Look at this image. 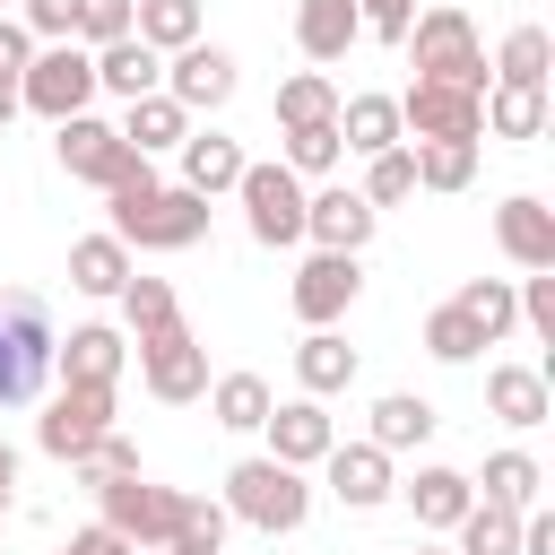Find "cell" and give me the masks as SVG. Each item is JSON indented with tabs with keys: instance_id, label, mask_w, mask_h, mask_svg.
Returning a JSON list of instances; mask_svg holds the SVG:
<instances>
[{
	"instance_id": "e575fe53",
	"label": "cell",
	"mask_w": 555,
	"mask_h": 555,
	"mask_svg": "<svg viewBox=\"0 0 555 555\" xmlns=\"http://www.w3.org/2000/svg\"><path fill=\"white\" fill-rule=\"evenodd\" d=\"M451 304H460V312L477 321V338H486V347L520 330V304H512V278H468V286H460Z\"/></svg>"
},
{
	"instance_id": "ba28073f",
	"label": "cell",
	"mask_w": 555,
	"mask_h": 555,
	"mask_svg": "<svg viewBox=\"0 0 555 555\" xmlns=\"http://www.w3.org/2000/svg\"><path fill=\"white\" fill-rule=\"evenodd\" d=\"M234 199H243V225H251V243H269V251L304 243V173H295V165H243Z\"/></svg>"
},
{
	"instance_id": "2e32d148",
	"label": "cell",
	"mask_w": 555,
	"mask_h": 555,
	"mask_svg": "<svg viewBox=\"0 0 555 555\" xmlns=\"http://www.w3.org/2000/svg\"><path fill=\"white\" fill-rule=\"evenodd\" d=\"M321 477H330V494H338L347 512H382V503L399 494L382 442H330V451H321Z\"/></svg>"
},
{
	"instance_id": "816d5d0a",
	"label": "cell",
	"mask_w": 555,
	"mask_h": 555,
	"mask_svg": "<svg viewBox=\"0 0 555 555\" xmlns=\"http://www.w3.org/2000/svg\"><path fill=\"white\" fill-rule=\"evenodd\" d=\"M17 113H26V104H17V87H9V78H0V130H9V121H17Z\"/></svg>"
},
{
	"instance_id": "681fc988",
	"label": "cell",
	"mask_w": 555,
	"mask_h": 555,
	"mask_svg": "<svg viewBox=\"0 0 555 555\" xmlns=\"http://www.w3.org/2000/svg\"><path fill=\"white\" fill-rule=\"evenodd\" d=\"M520 555H555V512H520Z\"/></svg>"
},
{
	"instance_id": "f546056e",
	"label": "cell",
	"mask_w": 555,
	"mask_h": 555,
	"mask_svg": "<svg viewBox=\"0 0 555 555\" xmlns=\"http://www.w3.org/2000/svg\"><path fill=\"white\" fill-rule=\"evenodd\" d=\"M269 408H278V390H269L260 373H217V382H208V416H217L225 434H260Z\"/></svg>"
},
{
	"instance_id": "4dcf8cb0",
	"label": "cell",
	"mask_w": 555,
	"mask_h": 555,
	"mask_svg": "<svg viewBox=\"0 0 555 555\" xmlns=\"http://www.w3.org/2000/svg\"><path fill=\"white\" fill-rule=\"evenodd\" d=\"M130 35L156 43V52H182V43L208 35V17H199V0H139V9H130Z\"/></svg>"
},
{
	"instance_id": "d6986e66",
	"label": "cell",
	"mask_w": 555,
	"mask_h": 555,
	"mask_svg": "<svg viewBox=\"0 0 555 555\" xmlns=\"http://www.w3.org/2000/svg\"><path fill=\"white\" fill-rule=\"evenodd\" d=\"M486 408H494L512 434H538V425L555 416V390H546L538 364H486Z\"/></svg>"
},
{
	"instance_id": "e0dca14e",
	"label": "cell",
	"mask_w": 555,
	"mask_h": 555,
	"mask_svg": "<svg viewBox=\"0 0 555 555\" xmlns=\"http://www.w3.org/2000/svg\"><path fill=\"white\" fill-rule=\"evenodd\" d=\"M494 243H503L512 269H555V208H546L538 191H512V199L494 208Z\"/></svg>"
},
{
	"instance_id": "ffe728a7",
	"label": "cell",
	"mask_w": 555,
	"mask_h": 555,
	"mask_svg": "<svg viewBox=\"0 0 555 555\" xmlns=\"http://www.w3.org/2000/svg\"><path fill=\"white\" fill-rule=\"evenodd\" d=\"M147 87H165V52L156 43H139V35H121V43H95V95H147Z\"/></svg>"
},
{
	"instance_id": "3957f363",
	"label": "cell",
	"mask_w": 555,
	"mask_h": 555,
	"mask_svg": "<svg viewBox=\"0 0 555 555\" xmlns=\"http://www.w3.org/2000/svg\"><path fill=\"white\" fill-rule=\"evenodd\" d=\"M52 312H43V295H26V286H9L0 295V408H35L43 399V382H52Z\"/></svg>"
},
{
	"instance_id": "f907efd6",
	"label": "cell",
	"mask_w": 555,
	"mask_h": 555,
	"mask_svg": "<svg viewBox=\"0 0 555 555\" xmlns=\"http://www.w3.org/2000/svg\"><path fill=\"white\" fill-rule=\"evenodd\" d=\"M9 494H17V451L0 442V520H9Z\"/></svg>"
},
{
	"instance_id": "603a6c76",
	"label": "cell",
	"mask_w": 555,
	"mask_h": 555,
	"mask_svg": "<svg viewBox=\"0 0 555 555\" xmlns=\"http://www.w3.org/2000/svg\"><path fill=\"white\" fill-rule=\"evenodd\" d=\"M173 156H182V191H199V199L234 191V182H243V165H251V156H243V147L225 139V130H191V139H182Z\"/></svg>"
},
{
	"instance_id": "ab89813d",
	"label": "cell",
	"mask_w": 555,
	"mask_h": 555,
	"mask_svg": "<svg viewBox=\"0 0 555 555\" xmlns=\"http://www.w3.org/2000/svg\"><path fill=\"white\" fill-rule=\"evenodd\" d=\"M364 199H373V208L416 199V156H408V139H399V147H382V156H364Z\"/></svg>"
},
{
	"instance_id": "f6af8a7d",
	"label": "cell",
	"mask_w": 555,
	"mask_h": 555,
	"mask_svg": "<svg viewBox=\"0 0 555 555\" xmlns=\"http://www.w3.org/2000/svg\"><path fill=\"white\" fill-rule=\"evenodd\" d=\"M130 9L139 0H78V43L95 52V43H121L130 35Z\"/></svg>"
},
{
	"instance_id": "7c38bea8",
	"label": "cell",
	"mask_w": 555,
	"mask_h": 555,
	"mask_svg": "<svg viewBox=\"0 0 555 555\" xmlns=\"http://www.w3.org/2000/svg\"><path fill=\"white\" fill-rule=\"evenodd\" d=\"M399 130H408V139H486L477 87H451V78H416V87L399 95Z\"/></svg>"
},
{
	"instance_id": "484cf974",
	"label": "cell",
	"mask_w": 555,
	"mask_h": 555,
	"mask_svg": "<svg viewBox=\"0 0 555 555\" xmlns=\"http://www.w3.org/2000/svg\"><path fill=\"white\" fill-rule=\"evenodd\" d=\"M130 269H139V260H130V243H121L113 225L69 243V286H78V295H121V278H130Z\"/></svg>"
},
{
	"instance_id": "9c48e42d",
	"label": "cell",
	"mask_w": 555,
	"mask_h": 555,
	"mask_svg": "<svg viewBox=\"0 0 555 555\" xmlns=\"http://www.w3.org/2000/svg\"><path fill=\"white\" fill-rule=\"evenodd\" d=\"M52 156H61V173H78V182H95V191H113L121 173H139V165H147V156H139L113 121H95V113L52 121Z\"/></svg>"
},
{
	"instance_id": "5b68a950",
	"label": "cell",
	"mask_w": 555,
	"mask_h": 555,
	"mask_svg": "<svg viewBox=\"0 0 555 555\" xmlns=\"http://www.w3.org/2000/svg\"><path fill=\"white\" fill-rule=\"evenodd\" d=\"M87 494H95V520H104V529H121L139 555H156V546L173 538V520H182V486H156V477H139V468L95 477Z\"/></svg>"
},
{
	"instance_id": "9a60e30c",
	"label": "cell",
	"mask_w": 555,
	"mask_h": 555,
	"mask_svg": "<svg viewBox=\"0 0 555 555\" xmlns=\"http://www.w3.org/2000/svg\"><path fill=\"white\" fill-rule=\"evenodd\" d=\"M260 434H269V460H286V468H321V451L338 442V416L304 390V399H278V408L260 416Z\"/></svg>"
},
{
	"instance_id": "7dc6e473",
	"label": "cell",
	"mask_w": 555,
	"mask_h": 555,
	"mask_svg": "<svg viewBox=\"0 0 555 555\" xmlns=\"http://www.w3.org/2000/svg\"><path fill=\"white\" fill-rule=\"evenodd\" d=\"M26 61H35V35H26L17 17H0V78L17 87V78H26Z\"/></svg>"
},
{
	"instance_id": "c3c4849f",
	"label": "cell",
	"mask_w": 555,
	"mask_h": 555,
	"mask_svg": "<svg viewBox=\"0 0 555 555\" xmlns=\"http://www.w3.org/2000/svg\"><path fill=\"white\" fill-rule=\"evenodd\" d=\"M61 555H139V546H130L121 529H104V520H87V529H78V538H69Z\"/></svg>"
},
{
	"instance_id": "ee69618b",
	"label": "cell",
	"mask_w": 555,
	"mask_h": 555,
	"mask_svg": "<svg viewBox=\"0 0 555 555\" xmlns=\"http://www.w3.org/2000/svg\"><path fill=\"white\" fill-rule=\"evenodd\" d=\"M17 26L35 43H78V0H17Z\"/></svg>"
},
{
	"instance_id": "60d3db41",
	"label": "cell",
	"mask_w": 555,
	"mask_h": 555,
	"mask_svg": "<svg viewBox=\"0 0 555 555\" xmlns=\"http://www.w3.org/2000/svg\"><path fill=\"white\" fill-rule=\"evenodd\" d=\"M225 503H199V494H182V520H173V538L165 546H182V555H225Z\"/></svg>"
},
{
	"instance_id": "277c9868",
	"label": "cell",
	"mask_w": 555,
	"mask_h": 555,
	"mask_svg": "<svg viewBox=\"0 0 555 555\" xmlns=\"http://www.w3.org/2000/svg\"><path fill=\"white\" fill-rule=\"evenodd\" d=\"M399 43H408L416 78H451V87H477V95H486V43H477V17H468L460 0H434V9H416Z\"/></svg>"
},
{
	"instance_id": "7bdbcfd3",
	"label": "cell",
	"mask_w": 555,
	"mask_h": 555,
	"mask_svg": "<svg viewBox=\"0 0 555 555\" xmlns=\"http://www.w3.org/2000/svg\"><path fill=\"white\" fill-rule=\"evenodd\" d=\"M121 468H139V442H130V434H95V451H78V460H69V477H78V486L121 477Z\"/></svg>"
},
{
	"instance_id": "836d02e7",
	"label": "cell",
	"mask_w": 555,
	"mask_h": 555,
	"mask_svg": "<svg viewBox=\"0 0 555 555\" xmlns=\"http://www.w3.org/2000/svg\"><path fill=\"white\" fill-rule=\"evenodd\" d=\"M477 113H486L494 139H538L546 130V87H486Z\"/></svg>"
},
{
	"instance_id": "cb8c5ba5",
	"label": "cell",
	"mask_w": 555,
	"mask_h": 555,
	"mask_svg": "<svg viewBox=\"0 0 555 555\" xmlns=\"http://www.w3.org/2000/svg\"><path fill=\"white\" fill-rule=\"evenodd\" d=\"M399 494H408V512H416V529H451V520H460V512L477 503V486H468V468H442V460H425V468H416V477H408Z\"/></svg>"
},
{
	"instance_id": "11a10c76",
	"label": "cell",
	"mask_w": 555,
	"mask_h": 555,
	"mask_svg": "<svg viewBox=\"0 0 555 555\" xmlns=\"http://www.w3.org/2000/svg\"><path fill=\"white\" fill-rule=\"evenodd\" d=\"M0 9H17V0H0Z\"/></svg>"
},
{
	"instance_id": "4fadbf2b",
	"label": "cell",
	"mask_w": 555,
	"mask_h": 555,
	"mask_svg": "<svg viewBox=\"0 0 555 555\" xmlns=\"http://www.w3.org/2000/svg\"><path fill=\"white\" fill-rule=\"evenodd\" d=\"M373 225H382V208H373L364 191H347V182L304 191V243H312V251H364Z\"/></svg>"
},
{
	"instance_id": "1f68e13d",
	"label": "cell",
	"mask_w": 555,
	"mask_h": 555,
	"mask_svg": "<svg viewBox=\"0 0 555 555\" xmlns=\"http://www.w3.org/2000/svg\"><path fill=\"white\" fill-rule=\"evenodd\" d=\"M451 538H460V555H520V512L477 494V503L451 520Z\"/></svg>"
},
{
	"instance_id": "74e56055",
	"label": "cell",
	"mask_w": 555,
	"mask_h": 555,
	"mask_svg": "<svg viewBox=\"0 0 555 555\" xmlns=\"http://www.w3.org/2000/svg\"><path fill=\"white\" fill-rule=\"evenodd\" d=\"M295 121H338V87H330L321 69L278 78V130H295Z\"/></svg>"
},
{
	"instance_id": "d4e9b609",
	"label": "cell",
	"mask_w": 555,
	"mask_h": 555,
	"mask_svg": "<svg viewBox=\"0 0 555 555\" xmlns=\"http://www.w3.org/2000/svg\"><path fill=\"white\" fill-rule=\"evenodd\" d=\"M364 26H356V0H295V43H304V61H347V43H356Z\"/></svg>"
},
{
	"instance_id": "30bf717a",
	"label": "cell",
	"mask_w": 555,
	"mask_h": 555,
	"mask_svg": "<svg viewBox=\"0 0 555 555\" xmlns=\"http://www.w3.org/2000/svg\"><path fill=\"white\" fill-rule=\"evenodd\" d=\"M95 434H113V382H61V390L43 399V416H35V442H43L52 460L95 451Z\"/></svg>"
},
{
	"instance_id": "ac0fdd59",
	"label": "cell",
	"mask_w": 555,
	"mask_h": 555,
	"mask_svg": "<svg viewBox=\"0 0 555 555\" xmlns=\"http://www.w3.org/2000/svg\"><path fill=\"white\" fill-rule=\"evenodd\" d=\"M121 364H130V338L104 321H78L69 338H52V382H121Z\"/></svg>"
},
{
	"instance_id": "6da1fadb",
	"label": "cell",
	"mask_w": 555,
	"mask_h": 555,
	"mask_svg": "<svg viewBox=\"0 0 555 555\" xmlns=\"http://www.w3.org/2000/svg\"><path fill=\"white\" fill-rule=\"evenodd\" d=\"M104 208H113V234H121L130 251H191V243L208 234V199L182 191V182H156V165L121 173V182L104 191Z\"/></svg>"
},
{
	"instance_id": "bcb514c9",
	"label": "cell",
	"mask_w": 555,
	"mask_h": 555,
	"mask_svg": "<svg viewBox=\"0 0 555 555\" xmlns=\"http://www.w3.org/2000/svg\"><path fill=\"white\" fill-rule=\"evenodd\" d=\"M408 17H416V0H356V26H364L373 43H399Z\"/></svg>"
},
{
	"instance_id": "44dd1931",
	"label": "cell",
	"mask_w": 555,
	"mask_h": 555,
	"mask_svg": "<svg viewBox=\"0 0 555 555\" xmlns=\"http://www.w3.org/2000/svg\"><path fill=\"white\" fill-rule=\"evenodd\" d=\"M113 130H121L139 156H165V147H182V139H191V113H182L165 87H147V95H130V104H121V121H113Z\"/></svg>"
},
{
	"instance_id": "f1b7e54d",
	"label": "cell",
	"mask_w": 555,
	"mask_h": 555,
	"mask_svg": "<svg viewBox=\"0 0 555 555\" xmlns=\"http://www.w3.org/2000/svg\"><path fill=\"white\" fill-rule=\"evenodd\" d=\"M295 382H304L312 399H338V390L356 382V347H347L338 330H304V347H295Z\"/></svg>"
},
{
	"instance_id": "7a4b0ae2",
	"label": "cell",
	"mask_w": 555,
	"mask_h": 555,
	"mask_svg": "<svg viewBox=\"0 0 555 555\" xmlns=\"http://www.w3.org/2000/svg\"><path fill=\"white\" fill-rule=\"evenodd\" d=\"M225 520H243V529H260V538H286V529H304L312 520V477L304 468H286V460H234L225 468Z\"/></svg>"
},
{
	"instance_id": "8d00e7d4",
	"label": "cell",
	"mask_w": 555,
	"mask_h": 555,
	"mask_svg": "<svg viewBox=\"0 0 555 555\" xmlns=\"http://www.w3.org/2000/svg\"><path fill=\"white\" fill-rule=\"evenodd\" d=\"M468 486H486V503L529 512V503H538V486H546V468H538L529 451H494V460H486V477H468Z\"/></svg>"
},
{
	"instance_id": "db71d44e",
	"label": "cell",
	"mask_w": 555,
	"mask_h": 555,
	"mask_svg": "<svg viewBox=\"0 0 555 555\" xmlns=\"http://www.w3.org/2000/svg\"><path fill=\"white\" fill-rule=\"evenodd\" d=\"M156 555H182V546H156Z\"/></svg>"
},
{
	"instance_id": "b9f144b4",
	"label": "cell",
	"mask_w": 555,
	"mask_h": 555,
	"mask_svg": "<svg viewBox=\"0 0 555 555\" xmlns=\"http://www.w3.org/2000/svg\"><path fill=\"white\" fill-rule=\"evenodd\" d=\"M338 156H347V147H338V121H295V130H286V156H278V165H295V173L312 182V173H330Z\"/></svg>"
},
{
	"instance_id": "f5cc1de1",
	"label": "cell",
	"mask_w": 555,
	"mask_h": 555,
	"mask_svg": "<svg viewBox=\"0 0 555 555\" xmlns=\"http://www.w3.org/2000/svg\"><path fill=\"white\" fill-rule=\"evenodd\" d=\"M408 555H460V546H408Z\"/></svg>"
},
{
	"instance_id": "52a82bcc",
	"label": "cell",
	"mask_w": 555,
	"mask_h": 555,
	"mask_svg": "<svg viewBox=\"0 0 555 555\" xmlns=\"http://www.w3.org/2000/svg\"><path fill=\"white\" fill-rule=\"evenodd\" d=\"M139 382H147V399H165V408L208 399V347H199V330H191V321L147 330V338H139Z\"/></svg>"
},
{
	"instance_id": "d590c367",
	"label": "cell",
	"mask_w": 555,
	"mask_h": 555,
	"mask_svg": "<svg viewBox=\"0 0 555 555\" xmlns=\"http://www.w3.org/2000/svg\"><path fill=\"white\" fill-rule=\"evenodd\" d=\"M121 321H130V338H147V330H165V321H182V304H173V278H121Z\"/></svg>"
},
{
	"instance_id": "d6a6232c",
	"label": "cell",
	"mask_w": 555,
	"mask_h": 555,
	"mask_svg": "<svg viewBox=\"0 0 555 555\" xmlns=\"http://www.w3.org/2000/svg\"><path fill=\"white\" fill-rule=\"evenodd\" d=\"M546 69H555V35L546 26H512L503 52H494V87H546Z\"/></svg>"
},
{
	"instance_id": "83f0119b",
	"label": "cell",
	"mask_w": 555,
	"mask_h": 555,
	"mask_svg": "<svg viewBox=\"0 0 555 555\" xmlns=\"http://www.w3.org/2000/svg\"><path fill=\"white\" fill-rule=\"evenodd\" d=\"M408 156H416V191H468L486 139H408Z\"/></svg>"
},
{
	"instance_id": "4316f807",
	"label": "cell",
	"mask_w": 555,
	"mask_h": 555,
	"mask_svg": "<svg viewBox=\"0 0 555 555\" xmlns=\"http://www.w3.org/2000/svg\"><path fill=\"white\" fill-rule=\"evenodd\" d=\"M434 425H442V416H434V399L390 390V399H373V434H364V442H382V451L399 460V451H425V442H434Z\"/></svg>"
},
{
	"instance_id": "f35d334b",
	"label": "cell",
	"mask_w": 555,
	"mask_h": 555,
	"mask_svg": "<svg viewBox=\"0 0 555 555\" xmlns=\"http://www.w3.org/2000/svg\"><path fill=\"white\" fill-rule=\"evenodd\" d=\"M425 356H434V364H477L486 338H477V321H468L460 304H434V312H425Z\"/></svg>"
},
{
	"instance_id": "5bb4252c",
	"label": "cell",
	"mask_w": 555,
	"mask_h": 555,
	"mask_svg": "<svg viewBox=\"0 0 555 555\" xmlns=\"http://www.w3.org/2000/svg\"><path fill=\"white\" fill-rule=\"evenodd\" d=\"M165 95L182 104V113H217L225 95H234V52L225 43H182V52H165Z\"/></svg>"
},
{
	"instance_id": "8fae6325",
	"label": "cell",
	"mask_w": 555,
	"mask_h": 555,
	"mask_svg": "<svg viewBox=\"0 0 555 555\" xmlns=\"http://www.w3.org/2000/svg\"><path fill=\"white\" fill-rule=\"evenodd\" d=\"M356 295H364V260H356V251H312V260L295 269V286H286V304H295L304 330H338Z\"/></svg>"
},
{
	"instance_id": "7402d4cb",
	"label": "cell",
	"mask_w": 555,
	"mask_h": 555,
	"mask_svg": "<svg viewBox=\"0 0 555 555\" xmlns=\"http://www.w3.org/2000/svg\"><path fill=\"white\" fill-rule=\"evenodd\" d=\"M408 130H399V95H338V147L347 156H382V147H399Z\"/></svg>"
},
{
	"instance_id": "8992f818",
	"label": "cell",
	"mask_w": 555,
	"mask_h": 555,
	"mask_svg": "<svg viewBox=\"0 0 555 555\" xmlns=\"http://www.w3.org/2000/svg\"><path fill=\"white\" fill-rule=\"evenodd\" d=\"M17 104L43 113V121L87 113V104H95V52H87V43H43V52L26 61V78H17Z\"/></svg>"
}]
</instances>
